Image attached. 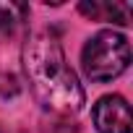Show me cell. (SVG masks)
Masks as SVG:
<instances>
[{"label":"cell","instance_id":"cell-5","mask_svg":"<svg viewBox=\"0 0 133 133\" xmlns=\"http://www.w3.org/2000/svg\"><path fill=\"white\" fill-rule=\"evenodd\" d=\"M18 78L13 73H0V97H16L18 94Z\"/></svg>","mask_w":133,"mask_h":133},{"label":"cell","instance_id":"cell-1","mask_svg":"<svg viewBox=\"0 0 133 133\" xmlns=\"http://www.w3.org/2000/svg\"><path fill=\"white\" fill-rule=\"evenodd\" d=\"M24 73L39 104L57 115H76L86 94L73 73V68L65 60V52L50 31H34L24 42Z\"/></svg>","mask_w":133,"mask_h":133},{"label":"cell","instance_id":"cell-3","mask_svg":"<svg viewBox=\"0 0 133 133\" xmlns=\"http://www.w3.org/2000/svg\"><path fill=\"white\" fill-rule=\"evenodd\" d=\"M94 125L99 133H130V107L120 94H107L94 104Z\"/></svg>","mask_w":133,"mask_h":133},{"label":"cell","instance_id":"cell-4","mask_svg":"<svg viewBox=\"0 0 133 133\" xmlns=\"http://www.w3.org/2000/svg\"><path fill=\"white\" fill-rule=\"evenodd\" d=\"M78 11L94 21H112V24H120V26H128L130 24V13H128V5H120V3H81Z\"/></svg>","mask_w":133,"mask_h":133},{"label":"cell","instance_id":"cell-2","mask_svg":"<svg viewBox=\"0 0 133 133\" xmlns=\"http://www.w3.org/2000/svg\"><path fill=\"white\" fill-rule=\"evenodd\" d=\"M81 65L91 81H97V84L112 81L128 71L130 44L117 31H99L86 42V47L81 52Z\"/></svg>","mask_w":133,"mask_h":133}]
</instances>
